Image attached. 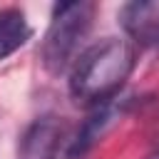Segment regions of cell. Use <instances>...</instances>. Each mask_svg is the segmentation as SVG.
I'll return each instance as SVG.
<instances>
[{
	"mask_svg": "<svg viewBox=\"0 0 159 159\" xmlns=\"http://www.w3.org/2000/svg\"><path fill=\"white\" fill-rule=\"evenodd\" d=\"M137 67V52L129 40L104 37L77 55L70 67V94L87 107L104 104L119 94Z\"/></svg>",
	"mask_w": 159,
	"mask_h": 159,
	"instance_id": "1",
	"label": "cell"
},
{
	"mask_svg": "<svg viewBox=\"0 0 159 159\" xmlns=\"http://www.w3.org/2000/svg\"><path fill=\"white\" fill-rule=\"evenodd\" d=\"M94 2L75 0V2H57L52 7V20L42 40V65L50 75H62L77 60L80 42L92 27Z\"/></svg>",
	"mask_w": 159,
	"mask_h": 159,
	"instance_id": "2",
	"label": "cell"
},
{
	"mask_svg": "<svg viewBox=\"0 0 159 159\" xmlns=\"http://www.w3.org/2000/svg\"><path fill=\"white\" fill-rule=\"evenodd\" d=\"M75 127L62 117H37L20 137V159H77L75 157Z\"/></svg>",
	"mask_w": 159,
	"mask_h": 159,
	"instance_id": "3",
	"label": "cell"
},
{
	"mask_svg": "<svg viewBox=\"0 0 159 159\" xmlns=\"http://www.w3.org/2000/svg\"><path fill=\"white\" fill-rule=\"evenodd\" d=\"M119 25L139 47L159 50V0H134L122 5Z\"/></svg>",
	"mask_w": 159,
	"mask_h": 159,
	"instance_id": "4",
	"label": "cell"
},
{
	"mask_svg": "<svg viewBox=\"0 0 159 159\" xmlns=\"http://www.w3.org/2000/svg\"><path fill=\"white\" fill-rule=\"evenodd\" d=\"M30 37H32V27L22 10L17 7L0 10V62L12 52H17Z\"/></svg>",
	"mask_w": 159,
	"mask_h": 159,
	"instance_id": "5",
	"label": "cell"
},
{
	"mask_svg": "<svg viewBox=\"0 0 159 159\" xmlns=\"http://www.w3.org/2000/svg\"><path fill=\"white\" fill-rule=\"evenodd\" d=\"M147 159H159V152H154V154H149Z\"/></svg>",
	"mask_w": 159,
	"mask_h": 159,
	"instance_id": "6",
	"label": "cell"
}]
</instances>
